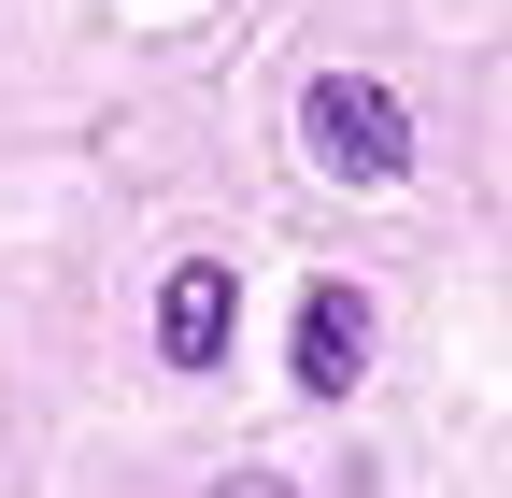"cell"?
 <instances>
[{
	"mask_svg": "<svg viewBox=\"0 0 512 498\" xmlns=\"http://www.w3.org/2000/svg\"><path fill=\"white\" fill-rule=\"evenodd\" d=\"M228 328H242V271H228V257H185V271L157 285V356H171V370H214Z\"/></svg>",
	"mask_w": 512,
	"mask_h": 498,
	"instance_id": "cell-2",
	"label": "cell"
},
{
	"mask_svg": "<svg viewBox=\"0 0 512 498\" xmlns=\"http://www.w3.org/2000/svg\"><path fill=\"white\" fill-rule=\"evenodd\" d=\"M356 370H370V299L313 285L299 299V399H356Z\"/></svg>",
	"mask_w": 512,
	"mask_h": 498,
	"instance_id": "cell-3",
	"label": "cell"
},
{
	"mask_svg": "<svg viewBox=\"0 0 512 498\" xmlns=\"http://www.w3.org/2000/svg\"><path fill=\"white\" fill-rule=\"evenodd\" d=\"M299 143H313V171H342V185H399L413 171V114H399V86H370V72H313L299 86Z\"/></svg>",
	"mask_w": 512,
	"mask_h": 498,
	"instance_id": "cell-1",
	"label": "cell"
}]
</instances>
